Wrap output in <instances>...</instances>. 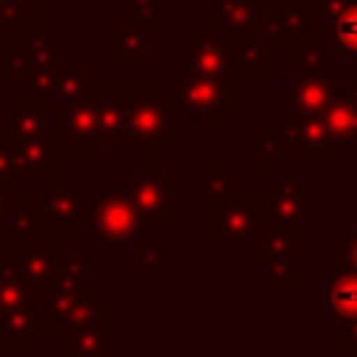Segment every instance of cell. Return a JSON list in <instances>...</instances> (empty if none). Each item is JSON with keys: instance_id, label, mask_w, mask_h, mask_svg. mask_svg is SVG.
<instances>
[{"instance_id": "1", "label": "cell", "mask_w": 357, "mask_h": 357, "mask_svg": "<svg viewBox=\"0 0 357 357\" xmlns=\"http://www.w3.org/2000/svg\"><path fill=\"white\" fill-rule=\"evenodd\" d=\"M337 36H340L343 47L357 50V8H351V11H346V14L340 17V22H337Z\"/></svg>"}]
</instances>
